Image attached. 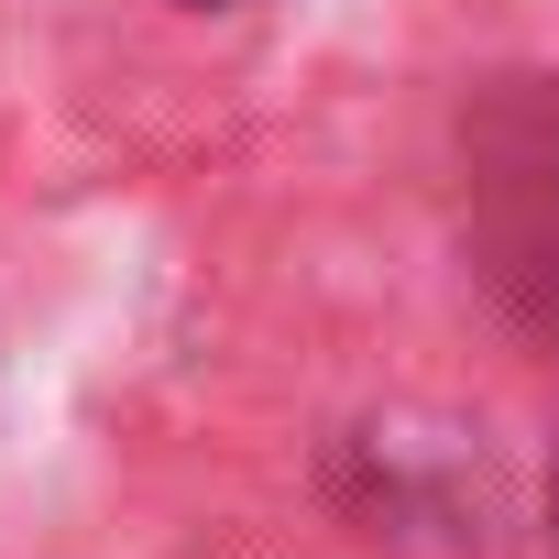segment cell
Here are the masks:
<instances>
[{
    "mask_svg": "<svg viewBox=\"0 0 559 559\" xmlns=\"http://www.w3.org/2000/svg\"><path fill=\"white\" fill-rule=\"evenodd\" d=\"M548 526H559V483H548Z\"/></svg>",
    "mask_w": 559,
    "mask_h": 559,
    "instance_id": "1",
    "label": "cell"
}]
</instances>
